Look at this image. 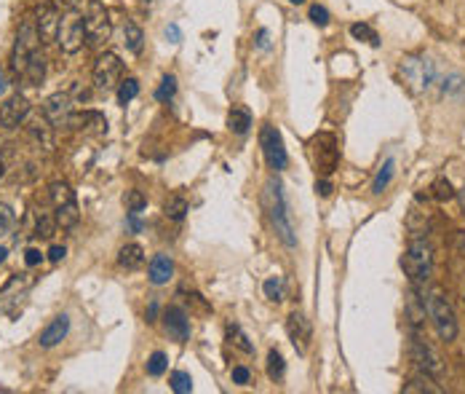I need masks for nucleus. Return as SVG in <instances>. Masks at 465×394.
I'll use <instances>...</instances> for the list:
<instances>
[{
	"mask_svg": "<svg viewBox=\"0 0 465 394\" xmlns=\"http://www.w3.org/2000/svg\"><path fill=\"white\" fill-rule=\"evenodd\" d=\"M262 204H265V212H268L273 228H275V236H278L289 249L297 247V236H294V226H291V214H289V204H287V196H284V185L275 180V177L265 182Z\"/></svg>",
	"mask_w": 465,
	"mask_h": 394,
	"instance_id": "1",
	"label": "nucleus"
},
{
	"mask_svg": "<svg viewBox=\"0 0 465 394\" xmlns=\"http://www.w3.org/2000/svg\"><path fill=\"white\" fill-rule=\"evenodd\" d=\"M425 298V306H428V316H431V322L436 325V333H439V338L441 341H455L457 338V333H460V325H457V314L452 309V303H449V298L444 296V290L441 287H431L428 293H422Z\"/></svg>",
	"mask_w": 465,
	"mask_h": 394,
	"instance_id": "2",
	"label": "nucleus"
},
{
	"mask_svg": "<svg viewBox=\"0 0 465 394\" xmlns=\"http://www.w3.org/2000/svg\"><path fill=\"white\" fill-rule=\"evenodd\" d=\"M401 268H404V274L409 277L412 284H422V282L431 279L433 274V247L428 239H422V236H415L409 247H406V252H404V258H401Z\"/></svg>",
	"mask_w": 465,
	"mask_h": 394,
	"instance_id": "3",
	"label": "nucleus"
},
{
	"mask_svg": "<svg viewBox=\"0 0 465 394\" xmlns=\"http://www.w3.org/2000/svg\"><path fill=\"white\" fill-rule=\"evenodd\" d=\"M83 27H86V43L89 46H105L112 35V19L110 11L105 8L102 0H89L86 3V14H83Z\"/></svg>",
	"mask_w": 465,
	"mask_h": 394,
	"instance_id": "4",
	"label": "nucleus"
},
{
	"mask_svg": "<svg viewBox=\"0 0 465 394\" xmlns=\"http://www.w3.org/2000/svg\"><path fill=\"white\" fill-rule=\"evenodd\" d=\"M307 150H310V161L316 166L321 177H329L337 169V161H340V148H337V137L332 131H319L310 137L307 143Z\"/></svg>",
	"mask_w": 465,
	"mask_h": 394,
	"instance_id": "5",
	"label": "nucleus"
},
{
	"mask_svg": "<svg viewBox=\"0 0 465 394\" xmlns=\"http://www.w3.org/2000/svg\"><path fill=\"white\" fill-rule=\"evenodd\" d=\"M409 360L420 367V373H428L433 378L444 376L441 354L433 349V344L425 335H420V330H412V335H409Z\"/></svg>",
	"mask_w": 465,
	"mask_h": 394,
	"instance_id": "6",
	"label": "nucleus"
},
{
	"mask_svg": "<svg viewBox=\"0 0 465 394\" xmlns=\"http://www.w3.org/2000/svg\"><path fill=\"white\" fill-rule=\"evenodd\" d=\"M401 78L404 83L409 86V92H428L436 81V65H433L428 57H406V59H401V67H399Z\"/></svg>",
	"mask_w": 465,
	"mask_h": 394,
	"instance_id": "7",
	"label": "nucleus"
},
{
	"mask_svg": "<svg viewBox=\"0 0 465 394\" xmlns=\"http://www.w3.org/2000/svg\"><path fill=\"white\" fill-rule=\"evenodd\" d=\"M86 41V27H83V17L75 8H70L62 19H59V33H56V46L62 49V54H78L83 49Z\"/></svg>",
	"mask_w": 465,
	"mask_h": 394,
	"instance_id": "8",
	"label": "nucleus"
},
{
	"mask_svg": "<svg viewBox=\"0 0 465 394\" xmlns=\"http://www.w3.org/2000/svg\"><path fill=\"white\" fill-rule=\"evenodd\" d=\"M259 145H262V153H265V161L270 169L275 172H284L289 164V153L284 148V137H281V131L275 129L273 124H265L262 129H259Z\"/></svg>",
	"mask_w": 465,
	"mask_h": 394,
	"instance_id": "9",
	"label": "nucleus"
},
{
	"mask_svg": "<svg viewBox=\"0 0 465 394\" xmlns=\"http://www.w3.org/2000/svg\"><path fill=\"white\" fill-rule=\"evenodd\" d=\"M91 75H94V86L96 89H102V92H107V89H112V86H118V83H121V75H123V62H121V57L112 54V51L99 54L94 62V70H91Z\"/></svg>",
	"mask_w": 465,
	"mask_h": 394,
	"instance_id": "10",
	"label": "nucleus"
},
{
	"mask_svg": "<svg viewBox=\"0 0 465 394\" xmlns=\"http://www.w3.org/2000/svg\"><path fill=\"white\" fill-rule=\"evenodd\" d=\"M30 110L32 108H30V102H27V97H22V94L8 97L0 105V126H3V129H16V126H22V124L27 121Z\"/></svg>",
	"mask_w": 465,
	"mask_h": 394,
	"instance_id": "11",
	"label": "nucleus"
},
{
	"mask_svg": "<svg viewBox=\"0 0 465 394\" xmlns=\"http://www.w3.org/2000/svg\"><path fill=\"white\" fill-rule=\"evenodd\" d=\"M73 115V97L67 92H56L43 102V118L51 126H67Z\"/></svg>",
	"mask_w": 465,
	"mask_h": 394,
	"instance_id": "12",
	"label": "nucleus"
},
{
	"mask_svg": "<svg viewBox=\"0 0 465 394\" xmlns=\"http://www.w3.org/2000/svg\"><path fill=\"white\" fill-rule=\"evenodd\" d=\"M163 328H166V333L174 338L176 344L190 341V319H188L185 309H179V306H169L163 312Z\"/></svg>",
	"mask_w": 465,
	"mask_h": 394,
	"instance_id": "13",
	"label": "nucleus"
},
{
	"mask_svg": "<svg viewBox=\"0 0 465 394\" xmlns=\"http://www.w3.org/2000/svg\"><path fill=\"white\" fill-rule=\"evenodd\" d=\"M287 333H289V341L294 344V349L300 351V354H305L307 351V344H310V322L305 319L303 312H291L287 319Z\"/></svg>",
	"mask_w": 465,
	"mask_h": 394,
	"instance_id": "14",
	"label": "nucleus"
},
{
	"mask_svg": "<svg viewBox=\"0 0 465 394\" xmlns=\"http://www.w3.org/2000/svg\"><path fill=\"white\" fill-rule=\"evenodd\" d=\"M59 14H56V8L54 6H43L40 11H38V19H35V24H38V35H40V43H56V33H59Z\"/></svg>",
	"mask_w": 465,
	"mask_h": 394,
	"instance_id": "15",
	"label": "nucleus"
},
{
	"mask_svg": "<svg viewBox=\"0 0 465 394\" xmlns=\"http://www.w3.org/2000/svg\"><path fill=\"white\" fill-rule=\"evenodd\" d=\"M67 333H70V316H67V314H59V316H54L46 328H43L38 344L43 346V349H54V346L62 344L64 338H67Z\"/></svg>",
	"mask_w": 465,
	"mask_h": 394,
	"instance_id": "16",
	"label": "nucleus"
},
{
	"mask_svg": "<svg viewBox=\"0 0 465 394\" xmlns=\"http://www.w3.org/2000/svg\"><path fill=\"white\" fill-rule=\"evenodd\" d=\"M147 277H150V282L155 284V287H160V284H166V282L174 277V261L169 258V255H155L153 261H150V268H147Z\"/></svg>",
	"mask_w": 465,
	"mask_h": 394,
	"instance_id": "17",
	"label": "nucleus"
},
{
	"mask_svg": "<svg viewBox=\"0 0 465 394\" xmlns=\"http://www.w3.org/2000/svg\"><path fill=\"white\" fill-rule=\"evenodd\" d=\"M227 129L233 134H246L252 129V110L246 105H233L227 113Z\"/></svg>",
	"mask_w": 465,
	"mask_h": 394,
	"instance_id": "18",
	"label": "nucleus"
},
{
	"mask_svg": "<svg viewBox=\"0 0 465 394\" xmlns=\"http://www.w3.org/2000/svg\"><path fill=\"white\" fill-rule=\"evenodd\" d=\"M425 312H428V306H425V298H420L412 290L409 298H406V316H409V325L412 330H420L425 325Z\"/></svg>",
	"mask_w": 465,
	"mask_h": 394,
	"instance_id": "19",
	"label": "nucleus"
},
{
	"mask_svg": "<svg viewBox=\"0 0 465 394\" xmlns=\"http://www.w3.org/2000/svg\"><path fill=\"white\" fill-rule=\"evenodd\" d=\"M118 263L128 268V271H134V268H139L144 263V249L142 245H137V242H128V245L121 247V252H118Z\"/></svg>",
	"mask_w": 465,
	"mask_h": 394,
	"instance_id": "20",
	"label": "nucleus"
},
{
	"mask_svg": "<svg viewBox=\"0 0 465 394\" xmlns=\"http://www.w3.org/2000/svg\"><path fill=\"white\" fill-rule=\"evenodd\" d=\"M404 392L406 394H441V386H436L433 376L420 373V376L409 378V381L404 384Z\"/></svg>",
	"mask_w": 465,
	"mask_h": 394,
	"instance_id": "21",
	"label": "nucleus"
},
{
	"mask_svg": "<svg viewBox=\"0 0 465 394\" xmlns=\"http://www.w3.org/2000/svg\"><path fill=\"white\" fill-rule=\"evenodd\" d=\"M22 78L30 83V86H38V83L46 78V59H43L40 51H32L30 62L24 67V75H22Z\"/></svg>",
	"mask_w": 465,
	"mask_h": 394,
	"instance_id": "22",
	"label": "nucleus"
},
{
	"mask_svg": "<svg viewBox=\"0 0 465 394\" xmlns=\"http://www.w3.org/2000/svg\"><path fill=\"white\" fill-rule=\"evenodd\" d=\"M393 175H396V159L393 156H388L383 161V166L377 169V175H374V182H372V194H383L385 188L390 185V180H393Z\"/></svg>",
	"mask_w": 465,
	"mask_h": 394,
	"instance_id": "23",
	"label": "nucleus"
},
{
	"mask_svg": "<svg viewBox=\"0 0 465 394\" xmlns=\"http://www.w3.org/2000/svg\"><path fill=\"white\" fill-rule=\"evenodd\" d=\"M48 198H51L54 207H64V204H73V201H75V191L70 188V182L56 180L48 185Z\"/></svg>",
	"mask_w": 465,
	"mask_h": 394,
	"instance_id": "24",
	"label": "nucleus"
},
{
	"mask_svg": "<svg viewBox=\"0 0 465 394\" xmlns=\"http://www.w3.org/2000/svg\"><path fill=\"white\" fill-rule=\"evenodd\" d=\"M123 43L131 54H142V43H144V33L137 22H126L123 24Z\"/></svg>",
	"mask_w": 465,
	"mask_h": 394,
	"instance_id": "25",
	"label": "nucleus"
},
{
	"mask_svg": "<svg viewBox=\"0 0 465 394\" xmlns=\"http://www.w3.org/2000/svg\"><path fill=\"white\" fill-rule=\"evenodd\" d=\"M56 226H62L64 231L75 228L80 220V212H78V204L73 201V204H64V207H56Z\"/></svg>",
	"mask_w": 465,
	"mask_h": 394,
	"instance_id": "26",
	"label": "nucleus"
},
{
	"mask_svg": "<svg viewBox=\"0 0 465 394\" xmlns=\"http://www.w3.org/2000/svg\"><path fill=\"white\" fill-rule=\"evenodd\" d=\"M224 333H227V341L236 346V349H241L243 354H252V351H254V344L246 338V333H243V330H241L236 322H227Z\"/></svg>",
	"mask_w": 465,
	"mask_h": 394,
	"instance_id": "27",
	"label": "nucleus"
},
{
	"mask_svg": "<svg viewBox=\"0 0 465 394\" xmlns=\"http://www.w3.org/2000/svg\"><path fill=\"white\" fill-rule=\"evenodd\" d=\"M27 131H30V137L40 145L43 150H51V145H54V140H51V126H48V121L43 118V121H35L32 126H27Z\"/></svg>",
	"mask_w": 465,
	"mask_h": 394,
	"instance_id": "28",
	"label": "nucleus"
},
{
	"mask_svg": "<svg viewBox=\"0 0 465 394\" xmlns=\"http://www.w3.org/2000/svg\"><path fill=\"white\" fill-rule=\"evenodd\" d=\"M163 214L169 217V220H185V214H188V198L185 196H171L166 204H163Z\"/></svg>",
	"mask_w": 465,
	"mask_h": 394,
	"instance_id": "29",
	"label": "nucleus"
},
{
	"mask_svg": "<svg viewBox=\"0 0 465 394\" xmlns=\"http://www.w3.org/2000/svg\"><path fill=\"white\" fill-rule=\"evenodd\" d=\"M284 373H287V362L281 357V351H278V349H270V351H268V378H270V381H281Z\"/></svg>",
	"mask_w": 465,
	"mask_h": 394,
	"instance_id": "30",
	"label": "nucleus"
},
{
	"mask_svg": "<svg viewBox=\"0 0 465 394\" xmlns=\"http://www.w3.org/2000/svg\"><path fill=\"white\" fill-rule=\"evenodd\" d=\"M56 233V217L48 212H40L38 220H35V236H43V239H51Z\"/></svg>",
	"mask_w": 465,
	"mask_h": 394,
	"instance_id": "31",
	"label": "nucleus"
},
{
	"mask_svg": "<svg viewBox=\"0 0 465 394\" xmlns=\"http://www.w3.org/2000/svg\"><path fill=\"white\" fill-rule=\"evenodd\" d=\"M351 35L356 38V41H367L369 46H380V35L374 33L369 24H364V22H356V24H351Z\"/></svg>",
	"mask_w": 465,
	"mask_h": 394,
	"instance_id": "32",
	"label": "nucleus"
},
{
	"mask_svg": "<svg viewBox=\"0 0 465 394\" xmlns=\"http://www.w3.org/2000/svg\"><path fill=\"white\" fill-rule=\"evenodd\" d=\"M123 204H126L128 212L139 214L147 210V196H144L142 191H137V188H131V191H126V196H123Z\"/></svg>",
	"mask_w": 465,
	"mask_h": 394,
	"instance_id": "33",
	"label": "nucleus"
},
{
	"mask_svg": "<svg viewBox=\"0 0 465 394\" xmlns=\"http://www.w3.org/2000/svg\"><path fill=\"white\" fill-rule=\"evenodd\" d=\"M262 290H265V298L273 300V303H281V300H284V279H281V277H268L265 284H262Z\"/></svg>",
	"mask_w": 465,
	"mask_h": 394,
	"instance_id": "34",
	"label": "nucleus"
},
{
	"mask_svg": "<svg viewBox=\"0 0 465 394\" xmlns=\"http://www.w3.org/2000/svg\"><path fill=\"white\" fill-rule=\"evenodd\" d=\"M169 384H171V392H176V394L192 392V378H190V373H185V370H174L171 378H169Z\"/></svg>",
	"mask_w": 465,
	"mask_h": 394,
	"instance_id": "35",
	"label": "nucleus"
},
{
	"mask_svg": "<svg viewBox=\"0 0 465 394\" xmlns=\"http://www.w3.org/2000/svg\"><path fill=\"white\" fill-rule=\"evenodd\" d=\"M166 367H169V357H166L163 351H153L150 360H147V376H153V378L163 376Z\"/></svg>",
	"mask_w": 465,
	"mask_h": 394,
	"instance_id": "36",
	"label": "nucleus"
},
{
	"mask_svg": "<svg viewBox=\"0 0 465 394\" xmlns=\"http://www.w3.org/2000/svg\"><path fill=\"white\" fill-rule=\"evenodd\" d=\"M137 94H139V81H137V78H126V81L118 83V102H121V105L131 102Z\"/></svg>",
	"mask_w": 465,
	"mask_h": 394,
	"instance_id": "37",
	"label": "nucleus"
},
{
	"mask_svg": "<svg viewBox=\"0 0 465 394\" xmlns=\"http://www.w3.org/2000/svg\"><path fill=\"white\" fill-rule=\"evenodd\" d=\"M174 94H176V78L174 75H163V78H160V86L155 89V99H158V102H169Z\"/></svg>",
	"mask_w": 465,
	"mask_h": 394,
	"instance_id": "38",
	"label": "nucleus"
},
{
	"mask_svg": "<svg viewBox=\"0 0 465 394\" xmlns=\"http://www.w3.org/2000/svg\"><path fill=\"white\" fill-rule=\"evenodd\" d=\"M433 196L439 198V201H447V198H455V191H452V185H449L447 177H439V180L433 182Z\"/></svg>",
	"mask_w": 465,
	"mask_h": 394,
	"instance_id": "39",
	"label": "nucleus"
},
{
	"mask_svg": "<svg viewBox=\"0 0 465 394\" xmlns=\"http://www.w3.org/2000/svg\"><path fill=\"white\" fill-rule=\"evenodd\" d=\"M444 94H463L465 92V78L463 75H449V78H444Z\"/></svg>",
	"mask_w": 465,
	"mask_h": 394,
	"instance_id": "40",
	"label": "nucleus"
},
{
	"mask_svg": "<svg viewBox=\"0 0 465 394\" xmlns=\"http://www.w3.org/2000/svg\"><path fill=\"white\" fill-rule=\"evenodd\" d=\"M14 223H16V212L8 207V204H0V236L11 228Z\"/></svg>",
	"mask_w": 465,
	"mask_h": 394,
	"instance_id": "41",
	"label": "nucleus"
},
{
	"mask_svg": "<svg viewBox=\"0 0 465 394\" xmlns=\"http://www.w3.org/2000/svg\"><path fill=\"white\" fill-rule=\"evenodd\" d=\"M310 22L319 24V27H326V24H329V11H326L323 6H319V3L310 6Z\"/></svg>",
	"mask_w": 465,
	"mask_h": 394,
	"instance_id": "42",
	"label": "nucleus"
},
{
	"mask_svg": "<svg viewBox=\"0 0 465 394\" xmlns=\"http://www.w3.org/2000/svg\"><path fill=\"white\" fill-rule=\"evenodd\" d=\"M230 378H233V384H238V386H246V384L252 381V373H249V367H243V365H236V367L230 370Z\"/></svg>",
	"mask_w": 465,
	"mask_h": 394,
	"instance_id": "43",
	"label": "nucleus"
},
{
	"mask_svg": "<svg viewBox=\"0 0 465 394\" xmlns=\"http://www.w3.org/2000/svg\"><path fill=\"white\" fill-rule=\"evenodd\" d=\"M24 263H27L30 268L40 265V263H43V252H40V249H35V247H27V249H24Z\"/></svg>",
	"mask_w": 465,
	"mask_h": 394,
	"instance_id": "44",
	"label": "nucleus"
},
{
	"mask_svg": "<svg viewBox=\"0 0 465 394\" xmlns=\"http://www.w3.org/2000/svg\"><path fill=\"white\" fill-rule=\"evenodd\" d=\"M257 49H270V33L262 27V30H257Z\"/></svg>",
	"mask_w": 465,
	"mask_h": 394,
	"instance_id": "45",
	"label": "nucleus"
},
{
	"mask_svg": "<svg viewBox=\"0 0 465 394\" xmlns=\"http://www.w3.org/2000/svg\"><path fill=\"white\" fill-rule=\"evenodd\" d=\"M64 255H67V249H64V247H59V245H54L51 249H48V261H51V263H62Z\"/></svg>",
	"mask_w": 465,
	"mask_h": 394,
	"instance_id": "46",
	"label": "nucleus"
},
{
	"mask_svg": "<svg viewBox=\"0 0 465 394\" xmlns=\"http://www.w3.org/2000/svg\"><path fill=\"white\" fill-rule=\"evenodd\" d=\"M166 38H169V43H179V41H182L179 27H176V24H169V27H166Z\"/></svg>",
	"mask_w": 465,
	"mask_h": 394,
	"instance_id": "47",
	"label": "nucleus"
},
{
	"mask_svg": "<svg viewBox=\"0 0 465 394\" xmlns=\"http://www.w3.org/2000/svg\"><path fill=\"white\" fill-rule=\"evenodd\" d=\"M316 191H319L321 196H329V194H332V182L326 180V177H321V180L316 182Z\"/></svg>",
	"mask_w": 465,
	"mask_h": 394,
	"instance_id": "48",
	"label": "nucleus"
},
{
	"mask_svg": "<svg viewBox=\"0 0 465 394\" xmlns=\"http://www.w3.org/2000/svg\"><path fill=\"white\" fill-rule=\"evenodd\" d=\"M144 316H147V322H155V316H158V303H155V300L147 306V314H144Z\"/></svg>",
	"mask_w": 465,
	"mask_h": 394,
	"instance_id": "49",
	"label": "nucleus"
},
{
	"mask_svg": "<svg viewBox=\"0 0 465 394\" xmlns=\"http://www.w3.org/2000/svg\"><path fill=\"white\" fill-rule=\"evenodd\" d=\"M6 89H8V81H6V75H3V70H0V97L6 94Z\"/></svg>",
	"mask_w": 465,
	"mask_h": 394,
	"instance_id": "50",
	"label": "nucleus"
},
{
	"mask_svg": "<svg viewBox=\"0 0 465 394\" xmlns=\"http://www.w3.org/2000/svg\"><path fill=\"white\" fill-rule=\"evenodd\" d=\"M6 255H8V249H6V247H0V265L6 263Z\"/></svg>",
	"mask_w": 465,
	"mask_h": 394,
	"instance_id": "51",
	"label": "nucleus"
},
{
	"mask_svg": "<svg viewBox=\"0 0 465 394\" xmlns=\"http://www.w3.org/2000/svg\"><path fill=\"white\" fill-rule=\"evenodd\" d=\"M62 3H64V6H70V8H75L80 0H62Z\"/></svg>",
	"mask_w": 465,
	"mask_h": 394,
	"instance_id": "52",
	"label": "nucleus"
},
{
	"mask_svg": "<svg viewBox=\"0 0 465 394\" xmlns=\"http://www.w3.org/2000/svg\"><path fill=\"white\" fill-rule=\"evenodd\" d=\"M3 175H6V164H3V159H0V180H3Z\"/></svg>",
	"mask_w": 465,
	"mask_h": 394,
	"instance_id": "53",
	"label": "nucleus"
},
{
	"mask_svg": "<svg viewBox=\"0 0 465 394\" xmlns=\"http://www.w3.org/2000/svg\"><path fill=\"white\" fill-rule=\"evenodd\" d=\"M460 201H463V210H465V188L460 191Z\"/></svg>",
	"mask_w": 465,
	"mask_h": 394,
	"instance_id": "54",
	"label": "nucleus"
},
{
	"mask_svg": "<svg viewBox=\"0 0 465 394\" xmlns=\"http://www.w3.org/2000/svg\"><path fill=\"white\" fill-rule=\"evenodd\" d=\"M457 233H460V239H463V245H465V228H460Z\"/></svg>",
	"mask_w": 465,
	"mask_h": 394,
	"instance_id": "55",
	"label": "nucleus"
},
{
	"mask_svg": "<svg viewBox=\"0 0 465 394\" xmlns=\"http://www.w3.org/2000/svg\"><path fill=\"white\" fill-rule=\"evenodd\" d=\"M289 3H294V6H300V3H305V0H289Z\"/></svg>",
	"mask_w": 465,
	"mask_h": 394,
	"instance_id": "56",
	"label": "nucleus"
}]
</instances>
